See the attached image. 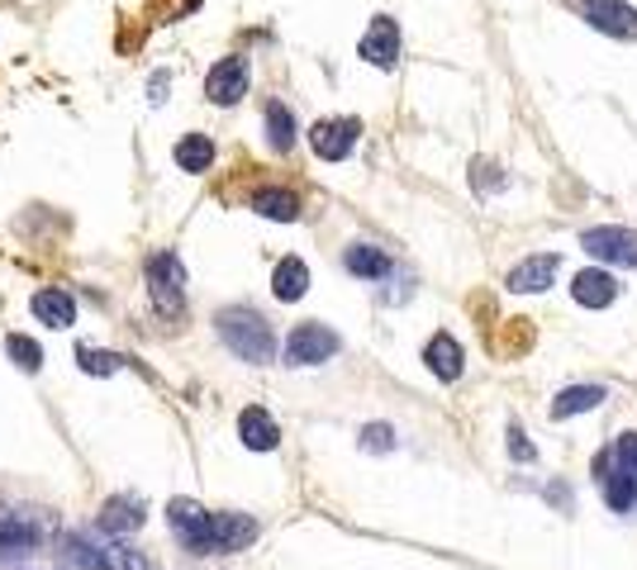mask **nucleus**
Segmentation results:
<instances>
[{"label":"nucleus","instance_id":"nucleus-29","mask_svg":"<svg viewBox=\"0 0 637 570\" xmlns=\"http://www.w3.org/2000/svg\"><path fill=\"white\" fill-rule=\"evenodd\" d=\"M509 456H514V461H538V448L528 442L523 428H509Z\"/></svg>","mask_w":637,"mask_h":570},{"label":"nucleus","instance_id":"nucleus-23","mask_svg":"<svg viewBox=\"0 0 637 570\" xmlns=\"http://www.w3.org/2000/svg\"><path fill=\"white\" fill-rule=\"evenodd\" d=\"M267 142H272L276 153H291L295 148V115L281 100L267 105Z\"/></svg>","mask_w":637,"mask_h":570},{"label":"nucleus","instance_id":"nucleus-20","mask_svg":"<svg viewBox=\"0 0 637 570\" xmlns=\"http://www.w3.org/2000/svg\"><path fill=\"white\" fill-rule=\"evenodd\" d=\"M343 266H347L352 276H366V281L391 276V257H385L381 247H371V243H352L347 253H343Z\"/></svg>","mask_w":637,"mask_h":570},{"label":"nucleus","instance_id":"nucleus-12","mask_svg":"<svg viewBox=\"0 0 637 570\" xmlns=\"http://www.w3.org/2000/svg\"><path fill=\"white\" fill-rule=\"evenodd\" d=\"M238 438L247 452H276L281 448V423L267 414V409H243L238 414Z\"/></svg>","mask_w":637,"mask_h":570},{"label":"nucleus","instance_id":"nucleus-26","mask_svg":"<svg viewBox=\"0 0 637 570\" xmlns=\"http://www.w3.org/2000/svg\"><path fill=\"white\" fill-rule=\"evenodd\" d=\"M6 352H10V362L20 366V371H39L43 366V347L33 343V337H24V333H10L6 337Z\"/></svg>","mask_w":637,"mask_h":570},{"label":"nucleus","instance_id":"nucleus-7","mask_svg":"<svg viewBox=\"0 0 637 570\" xmlns=\"http://www.w3.org/2000/svg\"><path fill=\"white\" fill-rule=\"evenodd\" d=\"M357 138H362L357 119H318L310 129V148H314V157H324V163H343V157H352V148H357Z\"/></svg>","mask_w":637,"mask_h":570},{"label":"nucleus","instance_id":"nucleus-19","mask_svg":"<svg viewBox=\"0 0 637 570\" xmlns=\"http://www.w3.org/2000/svg\"><path fill=\"white\" fill-rule=\"evenodd\" d=\"M253 209L262 219H276V224H295L300 219V195L295 190H281V186H262L253 195Z\"/></svg>","mask_w":637,"mask_h":570},{"label":"nucleus","instance_id":"nucleus-3","mask_svg":"<svg viewBox=\"0 0 637 570\" xmlns=\"http://www.w3.org/2000/svg\"><path fill=\"white\" fill-rule=\"evenodd\" d=\"M253 538H257V523L247 513H209L205 542L196 551L200 557H234V551L253 547Z\"/></svg>","mask_w":637,"mask_h":570},{"label":"nucleus","instance_id":"nucleus-5","mask_svg":"<svg viewBox=\"0 0 637 570\" xmlns=\"http://www.w3.org/2000/svg\"><path fill=\"white\" fill-rule=\"evenodd\" d=\"M580 247L595 257V262H609V266H637V234L633 228H618V224H605V228H586L580 234Z\"/></svg>","mask_w":637,"mask_h":570},{"label":"nucleus","instance_id":"nucleus-27","mask_svg":"<svg viewBox=\"0 0 637 570\" xmlns=\"http://www.w3.org/2000/svg\"><path fill=\"white\" fill-rule=\"evenodd\" d=\"M357 442H362V452H395V428L391 423H366Z\"/></svg>","mask_w":637,"mask_h":570},{"label":"nucleus","instance_id":"nucleus-21","mask_svg":"<svg viewBox=\"0 0 637 570\" xmlns=\"http://www.w3.org/2000/svg\"><path fill=\"white\" fill-rule=\"evenodd\" d=\"M605 404V390L599 385H571L552 400V419H576V414H590V409Z\"/></svg>","mask_w":637,"mask_h":570},{"label":"nucleus","instance_id":"nucleus-30","mask_svg":"<svg viewBox=\"0 0 637 570\" xmlns=\"http://www.w3.org/2000/svg\"><path fill=\"white\" fill-rule=\"evenodd\" d=\"M471 181H476V190H481V186H494V190H500V186H504V176H500V167L476 163V167H471Z\"/></svg>","mask_w":637,"mask_h":570},{"label":"nucleus","instance_id":"nucleus-4","mask_svg":"<svg viewBox=\"0 0 637 570\" xmlns=\"http://www.w3.org/2000/svg\"><path fill=\"white\" fill-rule=\"evenodd\" d=\"M339 356V333L324 324H295L286 337V366H318Z\"/></svg>","mask_w":637,"mask_h":570},{"label":"nucleus","instance_id":"nucleus-14","mask_svg":"<svg viewBox=\"0 0 637 570\" xmlns=\"http://www.w3.org/2000/svg\"><path fill=\"white\" fill-rule=\"evenodd\" d=\"M29 309H33V318H39V324H48V328H72V324H77V299L67 295V291H58V285H48V291L33 295Z\"/></svg>","mask_w":637,"mask_h":570},{"label":"nucleus","instance_id":"nucleus-8","mask_svg":"<svg viewBox=\"0 0 637 570\" xmlns=\"http://www.w3.org/2000/svg\"><path fill=\"white\" fill-rule=\"evenodd\" d=\"M357 52H362V62L391 71V67L400 62V24L391 20V14H376V20L366 24V33H362Z\"/></svg>","mask_w":637,"mask_h":570},{"label":"nucleus","instance_id":"nucleus-17","mask_svg":"<svg viewBox=\"0 0 637 570\" xmlns=\"http://www.w3.org/2000/svg\"><path fill=\"white\" fill-rule=\"evenodd\" d=\"M305 291H310V266L300 262V257L276 262V272H272V295L281 299V305H295V299H305Z\"/></svg>","mask_w":637,"mask_h":570},{"label":"nucleus","instance_id":"nucleus-13","mask_svg":"<svg viewBox=\"0 0 637 570\" xmlns=\"http://www.w3.org/2000/svg\"><path fill=\"white\" fill-rule=\"evenodd\" d=\"M167 523H171L176 538H182L190 551H196V547L205 542L209 509H205V504H196V499H171V504H167Z\"/></svg>","mask_w":637,"mask_h":570},{"label":"nucleus","instance_id":"nucleus-6","mask_svg":"<svg viewBox=\"0 0 637 570\" xmlns=\"http://www.w3.org/2000/svg\"><path fill=\"white\" fill-rule=\"evenodd\" d=\"M247 81H253L247 58H219L215 67H209V77H205V96H209V105L228 110V105H238L247 96Z\"/></svg>","mask_w":637,"mask_h":570},{"label":"nucleus","instance_id":"nucleus-1","mask_svg":"<svg viewBox=\"0 0 637 570\" xmlns=\"http://www.w3.org/2000/svg\"><path fill=\"white\" fill-rule=\"evenodd\" d=\"M215 333L224 337V347L247 366H267L276 362V333L257 309H219Z\"/></svg>","mask_w":637,"mask_h":570},{"label":"nucleus","instance_id":"nucleus-2","mask_svg":"<svg viewBox=\"0 0 637 570\" xmlns=\"http://www.w3.org/2000/svg\"><path fill=\"white\" fill-rule=\"evenodd\" d=\"M148 291L157 314H182L186 309V266L176 253H153L148 257Z\"/></svg>","mask_w":637,"mask_h":570},{"label":"nucleus","instance_id":"nucleus-11","mask_svg":"<svg viewBox=\"0 0 637 570\" xmlns=\"http://www.w3.org/2000/svg\"><path fill=\"white\" fill-rule=\"evenodd\" d=\"M580 10H586V20L595 29L605 33H637V6H628V0H580Z\"/></svg>","mask_w":637,"mask_h":570},{"label":"nucleus","instance_id":"nucleus-22","mask_svg":"<svg viewBox=\"0 0 637 570\" xmlns=\"http://www.w3.org/2000/svg\"><path fill=\"white\" fill-rule=\"evenodd\" d=\"M176 167L182 171H190V176H200V171H209V163H215V142H209L205 134H186L182 142H176Z\"/></svg>","mask_w":637,"mask_h":570},{"label":"nucleus","instance_id":"nucleus-28","mask_svg":"<svg viewBox=\"0 0 637 570\" xmlns=\"http://www.w3.org/2000/svg\"><path fill=\"white\" fill-rule=\"evenodd\" d=\"M614 461H618V471H628V475L637 480V438H633V433H624V438H618V448H614Z\"/></svg>","mask_w":637,"mask_h":570},{"label":"nucleus","instance_id":"nucleus-10","mask_svg":"<svg viewBox=\"0 0 637 570\" xmlns=\"http://www.w3.org/2000/svg\"><path fill=\"white\" fill-rule=\"evenodd\" d=\"M557 272H561V257H552V253L523 257L514 272H509V291H514V295H542L547 285L557 281Z\"/></svg>","mask_w":637,"mask_h":570},{"label":"nucleus","instance_id":"nucleus-9","mask_svg":"<svg viewBox=\"0 0 637 570\" xmlns=\"http://www.w3.org/2000/svg\"><path fill=\"white\" fill-rule=\"evenodd\" d=\"M48 532V519H39L33 509H24V513H0V551H14V557H24V551L39 542Z\"/></svg>","mask_w":637,"mask_h":570},{"label":"nucleus","instance_id":"nucleus-15","mask_svg":"<svg viewBox=\"0 0 637 570\" xmlns=\"http://www.w3.org/2000/svg\"><path fill=\"white\" fill-rule=\"evenodd\" d=\"M423 362H429V371L438 381H457L462 376V366H467V356H462V343H457L452 333H438L429 347H423Z\"/></svg>","mask_w":637,"mask_h":570},{"label":"nucleus","instance_id":"nucleus-18","mask_svg":"<svg viewBox=\"0 0 637 570\" xmlns=\"http://www.w3.org/2000/svg\"><path fill=\"white\" fill-rule=\"evenodd\" d=\"M100 528L110 532V538H124V532L144 528V499H129V494L110 499V504L100 509Z\"/></svg>","mask_w":637,"mask_h":570},{"label":"nucleus","instance_id":"nucleus-25","mask_svg":"<svg viewBox=\"0 0 637 570\" xmlns=\"http://www.w3.org/2000/svg\"><path fill=\"white\" fill-rule=\"evenodd\" d=\"M96 566H100V570H153L144 551H134L129 542H110V547H100V551H96Z\"/></svg>","mask_w":637,"mask_h":570},{"label":"nucleus","instance_id":"nucleus-24","mask_svg":"<svg viewBox=\"0 0 637 570\" xmlns=\"http://www.w3.org/2000/svg\"><path fill=\"white\" fill-rule=\"evenodd\" d=\"M77 366L86 371V376H119V371L129 366V356L105 352V347H77Z\"/></svg>","mask_w":637,"mask_h":570},{"label":"nucleus","instance_id":"nucleus-16","mask_svg":"<svg viewBox=\"0 0 637 570\" xmlns=\"http://www.w3.org/2000/svg\"><path fill=\"white\" fill-rule=\"evenodd\" d=\"M571 295H576V305H586V309H605L618 299V281L609 272H595L590 266V272H580L571 281Z\"/></svg>","mask_w":637,"mask_h":570}]
</instances>
